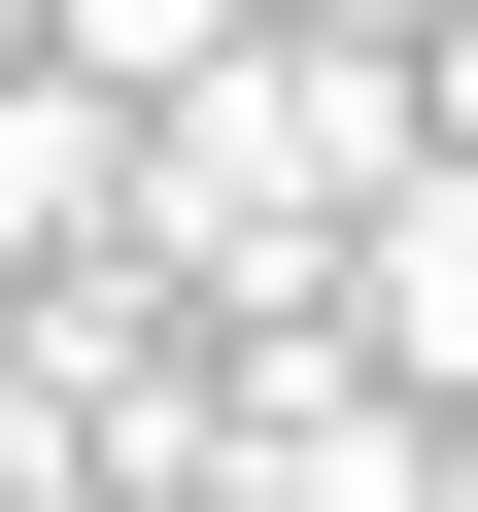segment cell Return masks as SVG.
I'll list each match as a JSON object with an SVG mask.
<instances>
[{
    "instance_id": "5b68a950",
    "label": "cell",
    "mask_w": 478,
    "mask_h": 512,
    "mask_svg": "<svg viewBox=\"0 0 478 512\" xmlns=\"http://www.w3.org/2000/svg\"><path fill=\"white\" fill-rule=\"evenodd\" d=\"M410 137H444V171H478V0H444V69H410Z\"/></svg>"
},
{
    "instance_id": "7a4b0ae2",
    "label": "cell",
    "mask_w": 478,
    "mask_h": 512,
    "mask_svg": "<svg viewBox=\"0 0 478 512\" xmlns=\"http://www.w3.org/2000/svg\"><path fill=\"white\" fill-rule=\"evenodd\" d=\"M308 342H342L376 410H478V171H444V137H410V171L342 205V274H308Z\"/></svg>"
},
{
    "instance_id": "277c9868",
    "label": "cell",
    "mask_w": 478,
    "mask_h": 512,
    "mask_svg": "<svg viewBox=\"0 0 478 512\" xmlns=\"http://www.w3.org/2000/svg\"><path fill=\"white\" fill-rule=\"evenodd\" d=\"M205 35H239V0H35V69H69V103H171Z\"/></svg>"
},
{
    "instance_id": "6da1fadb",
    "label": "cell",
    "mask_w": 478,
    "mask_h": 512,
    "mask_svg": "<svg viewBox=\"0 0 478 512\" xmlns=\"http://www.w3.org/2000/svg\"><path fill=\"white\" fill-rule=\"evenodd\" d=\"M376 171H410V35H205V69L137 103L103 274H137V308H308Z\"/></svg>"
},
{
    "instance_id": "3957f363",
    "label": "cell",
    "mask_w": 478,
    "mask_h": 512,
    "mask_svg": "<svg viewBox=\"0 0 478 512\" xmlns=\"http://www.w3.org/2000/svg\"><path fill=\"white\" fill-rule=\"evenodd\" d=\"M103 205H137V103L0 69V274H103Z\"/></svg>"
},
{
    "instance_id": "8992f818",
    "label": "cell",
    "mask_w": 478,
    "mask_h": 512,
    "mask_svg": "<svg viewBox=\"0 0 478 512\" xmlns=\"http://www.w3.org/2000/svg\"><path fill=\"white\" fill-rule=\"evenodd\" d=\"M239 35H444V0H239Z\"/></svg>"
},
{
    "instance_id": "52a82bcc",
    "label": "cell",
    "mask_w": 478,
    "mask_h": 512,
    "mask_svg": "<svg viewBox=\"0 0 478 512\" xmlns=\"http://www.w3.org/2000/svg\"><path fill=\"white\" fill-rule=\"evenodd\" d=\"M410 512H478V410H444V444H410Z\"/></svg>"
}]
</instances>
